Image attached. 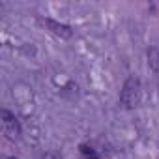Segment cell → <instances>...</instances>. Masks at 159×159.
<instances>
[{
	"instance_id": "cell-1",
	"label": "cell",
	"mask_w": 159,
	"mask_h": 159,
	"mask_svg": "<svg viewBox=\"0 0 159 159\" xmlns=\"http://www.w3.org/2000/svg\"><path fill=\"white\" fill-rule=\"evenodd\" d=\"M120 103L124 109H133L140 103V81L137 77H129L122 92H120Z\"/></svg>"
},
{
	"instance_id": "cell-2",
	"label": "cell",
	"mask_w": 159,
	"mask_h": 159,
	"mask_svg": "<svg viewBox=\"0 0 159 159\" xmlns=\"http://www.w3.org/2000/svg\"><path fill=\"white\" fill-rule=\"evenodd\" d=\"M2 127H4V133H6L11 140L19 139V135H21V127H19L17 118H15L10 111H2Z\"/></svg>"
},
{
	"instance_id": "cell-3",
	"label": "cell",
	"mask_w": 159,
	"mask_h": 159,
	"mask_svg": "<svg viewBox=\"0 0 159 159\" xmlns=\"http://www.w3.org/2000/svg\"><path fill=\"white\" fill-rule=\"evenodd\" d=\"M43 23H45V26L54 34V36H58V38H64V39H67V38H71V28L67 26V25H62V23H56V21H52V19H43Z\"/></svg>"
},
{
	"instance_id": "cell-4",
	"label": "cell",
	"mask_w": 159,
	"mask_h": 159,
	"mask_svg": "<svg viewBox=\"0 0 159 159\" xmlns=\"http://www.w3.org/2000/svg\"><path fill=\"white\" fill-rule=\"evenodd\" d=\"M79 148H81V153H83L86 159H99V155H98V153L94 152V148H90L88 144H81Z\"/></svg>"
},
{
	"instance_id": "cell-5",
	"label": "cell",
	"mask_w": 159,
	"mask_h": 159,
	"mask_svg": "<svg viewBox=\"0 0 159 159\" xmlns=\"http://www.w3.org/2000/svg\"><path fill=\"white\" fill-rule=\"evenodd\" d=\"M148 56H150V66L157 71V69H159V51H157V49H152V51L148 52Z\"/></svg>"
},
{
	"instance_id": "cell-6",
	"label": "cell",
	"mask_w": 159,
	"mask_h": 159,
	"mask_svg": "<svg viewBox=\"0 0 159 159\" xmlns=\"http://www.w3.org/2000/svg\"><path fill=\"white\" fill-rule=\"evenodd\" d=\"M8 159H17V157H8Z\"/></svg>"
}]
</instances>
